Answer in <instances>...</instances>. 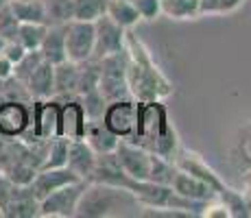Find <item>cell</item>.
<instances>
[{
  "mask_svg": "<svg viewBox=\"0 0 251 218\" xmlns=\"http://www.w3.org/2000/svg\"><path fill=\"white\" fill-rule=\"evenodd\" d=\"M48 31V24H40V22H20L18 28V37L16 40L22 44L26 50H40L44 35Z\"/></svg>",
  "mask_w": 251,
  "mask_h": 218,
  "instance_id": "cell-27",
  "label": "cell"
},
{
  "mask_svg": "<svg viewBox=\"0 0 251 218\" xmlns=\"http://www.w3.org/2000/svg\"><path fill=\"white\" fill-rule=\"evenodd\" d=\"M175 166L179 168V170H186V172L195 174V177L201 179L203 183H207V186L216 192V196H219V192H223L225 188H227V183L221 179V174L216 172L214 168H212L210 164H207L205 159L201 157L199 153H195V151L179 148L177 155H175Z\"/></svg>",
  "mask_w": 251,
  "mask_h": 218,
  "instance_id": "cell-11",
  "label": "cell"
},
{
  "mask_svg": "<svg viewBox=\"0 0 251 218\" xmlns=\"http://www.w3.org/2000/svg\"><path fill=\"white\" fill-rule=\"evenodd\" d=\"M42 59H44V57H42L40 50H26V55L13 66V79H18L20 83H26V79L33 74V70L42 64Z\"/></svg>",
  "mask_w": 251,
  "mask_h": 218,
  "instance_id": "cell-31",
  "label": "cell"
},
{
  "mask_svg": "<svg viewBox=\"0 0 251 218\" xmlns=\"http://www.w3.org/2000/svg\"><path fill=\"white\" fill-rule=\"evenodd\" d=\"M171 188L177 192V194L190 198V201L207 203V201H212V198H216V192L212 190L207 183H203L201 179H197L195 174H190L186 170H179V168H177L175 177H173Z\"/></svg>",
  "mask_w": 251,
  "mask_h": 218,
  "instance_id": "cell-16",
  "label": "cell"
},
{
  "mask_svg": "<svg viewBox=\"0 0 251 218\" xmlns=\"http://www.w3.org/2000/svg\"><path fill=\"white\" fill-rule=\"evenodd\" d=\"M114 155L118 159L120 168L125 170V174H129L131 179H138V181H149V174H151V166H153V155L155 153L147 151V148L136 142L120 140Z\"/></svg>",
  "mask_w": 251,
  "mask_h": 218,
  "instance_id": "cell-8",
  "label": "cell"
},
{
  "mask_svg": "<svg viewBox=\"0 0 251 218\" xmlns=\"http://www.w3.org/2000/svg\"><path fill=\"white\" fill-rule=\"evenodd\" d=\"M105 2L107 0H72V18L94 22L105 13Z\"/></svg>",
  "mask_w": 251,
  "mask_h": 218,
  "instance_id": "cell-29",
  "label": "cell"
},
{
  "mask_svg": "<svg viewBox=\"0 0 251 218\" xmlns=\"http://www.w3.org/2000/svg\"><path fill=\"white\" fill-rule=\"evenodd\" d=\"M243 192H251V166L243 170Z\"/></svg>",
  "mask_w": 251,
  "mask_h": 218,
  "instance_id": "cell-40",
  "label": "cell"
},
{
  "mask_svg": "<svg viewBox=\"0 0 251 218\" xmlns=\"http://www.w3.org/2000/svg\"><path fill=\"white\" fill-rule=\"evenodd\" d=\"M88 131V116L81 105L79 96H70L61 103V116H59V135L68 140H83Z\"/></svg>",
  "mask_w": 251,
  "mask_h": 218,
  "instance_id": "cell-13",
  "label": "cell"
},
{
  "mask_svg": "<svg viewBox=\"0 0 251 218\" xmlns=\"http://www.w3.org/2000/svg\"><path fill=\"white\" fill-rule=\"evenodd\" d=\"M18 28H20V20L13 16L11 7H2L0 9V40L11 42L18 37Z\"/></svg>",
  "mask_w": 251,
  "mask_h": 218,
  "instance_id": "cell-33",
  "label": "cell"
},
{
  "mask_svg": "<svg viewBox=\"0 0 251 218\" xmlns=\"http://www.w3.org/2000/svg\"><path fill=\"white\" fill-rule=\"evenodd\" d=\"M96 28V40H94V52L92 59H103L107 55L125 50V37H127V28H123L120 24H116L107 13H103L100 18L94 20Z\"/></svg>",
  "mask_w": 251,
  "mask_h": 218,
  "instance_id": "cell-9",
  "label": "cell"
},
{
  "mask_svg": "<svg viewBox=\"0 0 251 218\" xmlns=\"http://www.w3.org/2000/svg\"><path fill=\"white\" fill-rule=\"evenodd\" d=\"M72 181H79L75 172L70 170L68 166H61V168H40L33 177V181L28 183V188L33 190L37 201H42L44 196H48L50 192L59 190V188L68 186Z\"/></svg>",
  "mask_w": 251,
  "mask_h": 218,
  "instance_id": "cell-14",
  "label": "cell"
},
{
  "mask_svg": "<svg viewBox=\"0 0 251 218\" xmlns=\"http://www.w3.org/2000/svg\"><path fill=\"white\" fill-rule=\"evenodd\" d=\"M88 181L79 179L68 186L59 188V190L50 192L40 201V216L42 218H72L76 216V207H79L81 194H83Z\"/></svg>",
  "mask_w": 251,
  "mask_h": 218,
  "instance_id": "cell-6",
  "label": "cell"
},
{
  "mask_svg": "<svg viewBox=\"0 0 251 218\" xmlns=\"http://www.w3.org/2000/svg\"><path fill=\"white\" fill-rule=\"evenodd\" d=\"M201 218H229V212H227V207H225L223 201L212 198V201L205 203L203 212H201Z\"/></svg>",
  "mask_w": 251,
  "mask_h": 218,
  "instance_id": "cell-35",
  "label": "cell"
},
{
  "mask_svg": "<svg viewBox=\"0 0 251 218\" xmlns=\"http://www.w3.org/2000/svg\"><path fill=\"white\" fill-rule=\"evenodd\" d=\"M245 0H219V16H227V13H234L236 9L243 7Z\"/></svg>",
  "mask_w": 251,
  "mask_h": 218,
  "instance_id": "cell-39",
  "label": "cell"
},
{
  "mask_svg": "<svg viewBox=\"0 0 251 218\" xmlns=\"http://www.w3.org/2000/svg\"><path fill=\"white\" fill-rule=\"evenodd\" d=\"M40 52L46 61H50L52 66L61 64L68 59L66 55V33L64 24H48V31L44 35V42L40 46Z\"/></svg>",
  "mask_w": 251,
  "mask_h": 218,
  "instance_id": "cell-21",
  "label": "cell"
},
{
  "mask_svg": "<svg viewBox=\"0 0 251 218\" xmlns=\"http://www.w3.org/2000/svg\"><path fill=\"white\" fill-rule=\"evenodd\" d=\"M0 216H2V210H0Z\"/></svg>",
  "mask_w": 251,
  "mask_h": 218,
  "instance_id": "cell-43",
  "label": "cell"
},
{
  "mask_svg": "<svg viewBox=\"0 0 251 218\" xmlns=\"http://www.w3.org/2000/svg\"><path fill=\"white\" fill-rule=\"evenodd\" d=\"M9 2H11V0H0V9H2V7H7Z\"/></svg>",
  "mask_w": 251,
  "mask_h": 218,
  "instance_id": "cell-41",
  "label": "cell"
},
{
  "mask_svg": "<svg viewBox=\"0 0 251 218\" xmlns=\"http://www.w3.org/2000/svg\"><path fill=\"white\" fill-rule=\"evenodd\" d=\"M31 124V107L22 100L0 103V138H22Z\"/></svg>",
  "mask_w": 251,
  "mask_h": 218,
  "instance_id": "cell-12",
  "label": "cell"
},
{
  "mask_svg": "<svg viewBox=\"0 0 251 218\" xmlns=\"http://www.w3.org/2000/svg\"><path fill=\"white\" fill-rule=\"evenodd\" d=\"M2 216L9 218H35L40 216V201L28 186H18L11 201L4 205Z\"/></svg>",
  "mask_w": 251,
  "mask_h": 218,
  "instance_id": "cell-18",
  "label": "cell"
},
{
  "mask_svg": "<svg viewBox=\"0 0 251 218\" xmlns=\"http://www.w3.org/2000/svg\"><path fill=\"white\" fill-rule=\"evenodd\" d=\"M131 2L138 9L140 18L147 22H153L162 16V0H131Z\"/></svg>",
  "mask_w": 251,
  "mask_h": 218,
  "instance_id": "cell-34",
  "label": "cell"
},
{
  "mask_svg": "<svg viewBox=\"0 0 251 218\" xmlns=\"http://www.w3.org/2000/svg\"><path fill=\"white\" fill-rule=\"evenodd\" d=\"M66 33V55L70 61H88L92 59L94 52V40H96V28L94 22L90 20H68L64 24Z\"/></svg>",
  "mask_w": 251,
  "mask_h": 218,
  "instance_id": "cell-7",
  "label": "cell"
},
{
  "mask_svg": "<svg viewBox=\"0 0 251 218\" xmlns=\"http://www.w3.org/2000/svg\"><path fill=\"white\" fill-rule=\"evenodd\" d=\"M13 16L20 22H40V24H50L48 20L46 7L42 0H11L9 2Z\"/></svg>",
  "mask_w": 251,
  "mask_h": 218,
  "instance_id": "cell-23",
  "label": "cell"
},
{
  "mask_svg": "<svg viewBox=\"0 0 251 218\" xmlns=\"http://www.w3.org/2000/svg\"><path fill=\"white\" fill-rule=\"evenodd\" d=\"M2 55L7 57V59L11 61L13 66H16L18 61H20L22 57L26 55V48H24L18 40H11V42H4V46H2Z\"/></svg>",
  "mask_w": 251,
  "mask_h": 218,
  "instance_id": "cell-36",
  "label": "cell"
},
{
  "mask_svg": "<svg viewBox=\"0 0 251 218\" xmlns=\"http://www.w3.org/2000/svg\"><path fill=\"white\" fill-rule=\"evenodd\" d=\"M11 79H13V64L0 50V83H7Z\"/></svg>",
  "mask_w": 251,
  "mask_h": 218,
  "instance_id": "cell-38",
  "label": "cell"
},
{
  "mask_svg": "<svg viewBox=\"0 0 251 218\" xmlns=\"http://www.w3.org/2000/svg\"><path fill=\"white\" fill-rule=\"evenodd\" d=\"M24 87L33 98H52L55 96V66L50 61L42 59V64L26 79Z\"/></svg>",
  "mask_w": 251,
  "mask_h": 218,
  "instance_id": "cell-17",
  "label": "cell"
},
{
  "mask_svg": "<svg viewBox=\"0 0 251 218\" xmlns=\"http://www.w3.org/2000/svg\"><path fill=\"white\" fill-rule=\"evenodd\" d=\"M231 162L240 172L251 166V122H245L236 131V142L231 148Z\"/></svg>",
  "mask_w": 251,
  "mask_h": 218,
  "instance_id": "cell-24",
  "label": "cell"
},
{
  "mask_svg": "<svg viewBox=\"0 0 251 218\" xmlns=\"http://www.w3.org/2000/svg\"><path fill=\"white\" fill-rule=\"evenodd\" d=\"M68 146L70 140L64 138V135H55V138L48 140L46 144V155L44 162H42L40 168H61L68 162Z\"/></svg>",
  "mask_w": 251,
  "mask_h": 218,
  "instance_id": "cell-25",
  "label": "cell"
},
{
  "mask_svg": "<svg viewBox=\"0 0 251 218\" xmlns=\"http://www.w3.org/2000/svg\"><path fill=\"white\" fill-rule=\"evenodd\" d=\"M162 16L171 20L199 18V0H162Z\"/></svg>",
  "mask_w": 251,
  "mask_h": 218,
  "instance_id": "cell-26",
  "label": "cell"
},
{
  "mask_svg": "<svg viewBox=\"0 0 251 218\" xmlns=\"http://www.w3.org/2000/svg\"><path fill=\"white\" fill-rule=\"evenodd\" d=\"M59 116L61 100L59 98H35L31 107V124L20 140L33 142V140H50L59 135Z\"/></svg>",
  "mask_w": 251,
  "mask_h": 218,
  "instance_id": "cell-5",
  "label": "cell"
},
{
  "mask_svg": "<svg viewBox=\"0 0 251 218\" xmlns=\"http://www.w3.org/2000/svg\"><path fill=\"white\" fill-rule=\"evenodd\" d=\"M85 142L94 148L96 155H107V153H114L116 146H118L120 138L116 133L107 129V124L100 120H88V131H85Z\"/></svg>",
  "mask_w": 251,
  "mask_h": 218,
  "instance_id": "cell-20",
  "label": "cell"
},
{
  "mask_svg": "<svg viewBox=\"0 0 251 218\" xmlns=\"http://www.w3.org/2000/svg\"><path fill=\"white\" fill-rule=\"evenodd\" d=\"M79 98H81V105H83L88 120H100V118H103L105 107H107V100H105V96L100 94L99 87H94V90L81 94Z\"/></svg>",
  "mask_w": 251,
  "mask_h": 218,
  "instance_id": "cell-30",
  "label": "cell"
},
{
  "mask_svg": "<svg viewBox=\"0 0 251 218\" xmlns=\"http://www.w3.org/2000/svg\"><path fill=\"white\" fill-rule=\"evenodd\" d=\"M138 103V100H136ZM129 142H136L144 146L147 151L166 157L175 162V155L179 151V138L168 118V109L162 100H147L138 103V118H136V131Z\"/></svg>",
  "mask_w": 251,
  "mask_h": 218,
  "instance_id": "cell-2",
  "label": "cell"
},
{
  "mask_svg": "<svg viewBox=\"0 0 251 218\" xmlns=\"http://www.w3.org/2000/svg\"><path fill=\"white\" fill-rule=\"evenodd\" d=\"M2 46H4V40H0V50H2Z\"/></svg>",
  "mask_w": 251,
  "mask_h": 218,
  "instance_id": "cell-42",
  "label": "cell"
},
{
  "mask_svg": "<svg viewBox=\"0 0 251 218\" xmlns=\"http://www.w3.org/2000/svg\"><path fill=\"white\" fill-rule=\"evenodd\" d=\"M50 24H66L72 20V0H42Z\"/></svg>",
  "mask_w": 251,
  "mask_h": 218,
  "instance_id": "cell-32",
  "label": "cell"
},
{
  "mask_svg": "<svg viewBox=\"0 0 251 218\" xmlns=\"http://www.w3.org/2000/svg\"><path fill=\"white\" fill-rule=\"evenodd\" d=\"M105 13H107L116 24L127 28V31L138 26V22L142 20L131 0H107V2H105Z\"/></svg>",
  "mask_w": 251,
  "mask_h": 218,
  "instance_id": "cell-22",
  "label": "cell"
},
{
  "mask_svg": "<svg viewBox=\"0 0 251 218\" xmlns=\"http://www.w3.org/2000/svg\"><path fill=\"white\" fill-rule=\"evenodd\" d=\"M216 198L225 203V207H227V212H229V218H249L243 190H234V188L227 186L223 192H219Z\"/></svg>",
  "mask_w": 251,
  "mask_h": 218,
  "instance_id": "cell-28",
  "label": "cell"
},
{
  "mask_svg": "<svg viewBox=\"0 0 251 218\" xmlns=\"http://www.w3.org/2000/svg\"><path fill=\"white\" fill-rule=\"evenodd\" d=\"M96 159H99V155L94 153V148H92L85 140H70L66 166L79 179L90 181L92 172H94V166H96Z\"/></svg>",
  "mask_w": 251,
  "mask_h": 218,
  "instance_id": "cell-15",
  "label": "cell"
},
{
  "mask_svg": "<svg viewBox=\"0 0 251 218\" xmlns=\"http://www.w3.org/2000/svg\"><path fill=\"white\" fill-rule=\"evenodd\" d=\"M16 183L11 181V179L7 177L2 170H0V210H4V205H7L9 201H11L13 192H16Z\"/></svg>",
  "mask_w": 251,
  "mask_h": 218,
  "instance_id": "cell-37",
  "label": "cell"
},
{
  "mask_svg": "<svg viewBox=\"0 0 251 218\" xmlns=\"http://www.w3.org/2000/svg\"><path fill=\"white\" fill-rule=\"evenodd\" d=\"M136 118H138V103L133 98L107 103L105 114H103V122L120 140H127L133 135V131H136Z\"/></svg>",
  "mask_w": 251,
  "mask_h": 218,
  "instance_id": "cell-10",
  "label": "cell"
},
{
  "mask_svg": "<svg viewBox=\"0 0 251 218\" xmlns=\"http://www.w3.org/2000/svg\"><path fill=\"white\" fill-rule=\"evenodd\" d=\"M127 61H129L127 50L114 52V55L99 59L100 66L99 90L107 103L131 98V92H129V83H127Z\"/></svg>",
  "mask_w": 251,
  "mask_h": 218,
  "instance_id": "cell-4",
  "label": "cell"
},
{
  "mask_svg": "<svg viewBox=\"0 0 251 218\" xmlns=\"http://www.w3.org/2000/svg\"><path fill=\"white\" fill-rule=\"evenodd\" d=\"M125 50H127V83L131 98L138 103L147 100H164L173 94V83L155 64L151 50L147 48L136 33L127 31L125 37Z\"/></svg>",
  "mask_w": 251,
  "mask_h": 218,
  "instance_id": "cell-1",
  "label": "cell"
},
{
  "mask_svg": "<svg viewBox=\"0 0 251 218\" xmlns=\"http://www.w3.org/2000/svg\"><path fill=\"white\" fill-rule=\"evenodd\" d=\"M79 72H81V64L70 61V59L55 66V98L76 96V90H79Z\"/></svg>",
  "mask_w": 251,
  "mask_h": 218,
  "instance_id": "cell-19",
  "label": "cell"
},
{
  "mask_svg": "<svg viewBox=\"0 0 251 218\" xmlns=\"http://www.w3.org/2000/svg\"><path fill=\"white\" fill-rule=\"evenodd\" d=\"M142 207L138 198L129 190L109 183L88 181L83 194H81L76 216L81 218H109V216H125V210H138Z\"/></svg>",
  "mask_w": 251,
  "mask_h": 218,
  "instance_id": "cell-3",
  "label": "cell"
}]
</instances>
